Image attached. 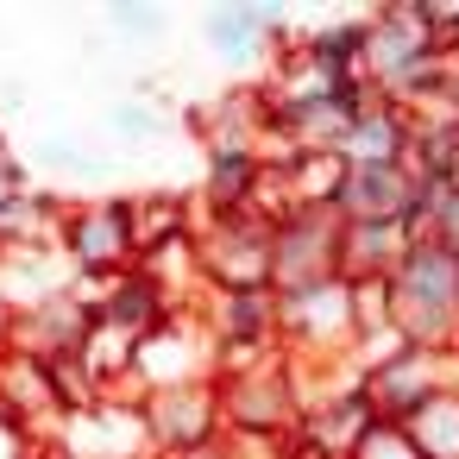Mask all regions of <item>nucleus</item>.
I'll return each mask as SVG.
<instances>
[{
    "label": "nucleus",
    "mask_w": 459,
    "mask_h": 459,
    "mask_svg": "<svg viewBox=\"0 0 459 459\" xmlns=\"http://www.w3.org/2000/svg\"><path fill=\"white\" fill-rule=\"evenodd\" d=\"M390 321L415 346L440 340L459 321V258L446 246H434V239H415L409 246V258L390 277Z\"/></svg>",
    "instance_id": "obj_1"
},
{
    "label": "nucleus",
    "mask_w": 459,
    "mask_h": 459,
    "mask_svg": "<svg viewBox=\"0 0 459 459\" xmlns=\"http://www.w3.org/2000/svg\"><path fill=\"white\" fill-rule=\"evenodd\" d=\"M333 214H340V227H390V221H409L415 214V170L409 164H359V170H340Z\"/></svg>",
    "instance_id": "obj_2"
},
{
    "label": "nucleus",
    "mask_w": 459,
    "mask_h": 459,
    "mask_svg": "<svg viewBox=\"0 0 459 459\" xmlns=\"http://www.w3.org/2000/svg\"><path fill=\"white\" fill-rule=\"evenodd\" d=\"M434 396H440V346H403L365 384V403L377 409V421H409Z\"/></svg>",
    "instance_id": "obj_3"
},
{
    "label": "nucleus",
    "mask_w": 459,
    "mask_h": 459,
    "mask_svg": "<svg viewBox=\"0 0 459 459\" xmlns=\"http://www.w3.org/2000/svg\"><path fill=\"white\" fill-rule=\"evenodd\" d=\"M70 252H76V264H89V271H120V264H133V252H139V239H133V208H126V202H95V208H82V214L70 221Z\"/></svg>",
    "instance_id": "obj_4"
},
{
    "label": "nucleus",
    "mask_w": 459,
    "mask_h": 459,
    "mask_svg": "<svg viewBox=\"0 0 459 459\" xmlns=\"http://www.w3.org/2000/svg\"><path fill=\"white\" fill-rule=\"evenodd\" d=\"M409 139H415V126L396 114V101H377V108H365L352 126H346V139H340V164L346 170H359V164H403L409 158Z\"/></svg>",
    "instance_id": "obj_5"
},
{
    "label": "nucleus",
    "mask_w": 459,
    "mask_h": 459,
    "mask_svg": "<svg viewBox=\"0 0 459 459\" xmlns=\"http://www.w3.org/2000/svg\"><path fill=\"white\" fill-rule=\"evenodd\" d=\"M277 32H283V13H271V7H221V13H208V39L227 57L258 51V39H277Z\"/></svg>",
    "instance_id": "obj_6"
},
{
    "label": "nucleus",
    "mask_w": 459,
    "mask_h": 459,
    "mask_svg": "<svg viewBox=\"0 0 459 459\" xmlns=\"http://www.w3.org/2000/svg\"><path fill=\"white\" fill-rule=\"evenodd\" d=\"M409 440H415V453L421 459H459V396H434V403H421L409 421Z\"/></svg>",
    "instance_id": "obj_7"
},
{
    "label": "nucleus",
    "mask_w": 459,
    "mask_h": 459,
    "mask_svg": "<svg viewBox=\"0 0 459 459\" xmlns=\"http://www.w3.org/2000/svg\"><path fill=\"white\" fill-rule=\"evenodd\" d=\"M352 459H421L415 453V440H409V428L403 421H377L365 440H359V453Z\"/></svg>",
    "instance_id": "obj_8"
},
{
    "label": "nucleus",
    "mask_w": 459,
    "mask_h": 459,
    "mask_svg": "<svg viewBox=\"0 0 459 459\" xmlns=\"http://www.w3.org/2000/svg\"><path fill=\"white\" fill-rule=\"evenodd\" d=\"M114 26H126V32H158L164 13H158V7H114Z\"/></svg>",
    "instance_id": "obj_9"
},
{
    "label": "nucleus",
    "mask_w": 459,
    "mask_h": 459,
    "mask_svg": "<svg viewBox=\"0 0 459 459\" xmlns=\"http://www.w3.org/2000/svg\"><path fill=\"white\" fill-rule=\"evenodd\" d=\"M114 126L139 139V133H158V114H152V108H114Z\"/></svg>",
    "instance_id": "obj_10"
}]
</instances>
